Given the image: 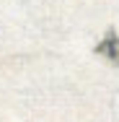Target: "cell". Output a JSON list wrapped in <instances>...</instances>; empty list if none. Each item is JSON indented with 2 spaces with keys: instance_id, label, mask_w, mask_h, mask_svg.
I'll return each mask as SVG.
<instances>
[{
  "instance_id": "obj_1",
  "label": "cell",
  "mask_w": 119,
  "mask_h": 122,
  "mask_svg": "<svg viewBox=\"0 0 119 122\" xmlns=\"http://www.w3.org/2000/svg\"><path fill=\"white\" fill-rule=\"evenodd\" d=\"M96 52H98V55H104V57H109L111 62H117V65H119V34L114 31V29H109V31H106L104 42H98Z\"/></svg>"
}]
</instances>
